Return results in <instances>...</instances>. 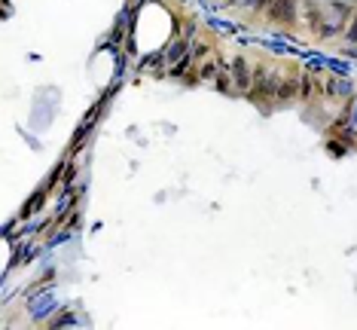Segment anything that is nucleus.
Masks as SVG:
<instances>
[{"label":"nucleus","mask_w":357,"mask_h":330,"mask_svg":"<svg viewBox=\"0 0 357 330\" xmlns=\"http://www.w3.org/2000/svg\"><path fill=\"white\" fill-rule=\"evenodd\" d=\"M278 74L266 64H259L254 70V83H250V92H254L257 101H275V92H278Z\"/></svg>","instance_id":"f257e3e1"},{"label":"nucleus","mask_w":357,"mask_h":330,"mask_svg":"<svg viewBox=\"0 0 357 330\" xmlns=\"http://www.w3.org/2000/svg\"><path fill=\"white\" fill-rule=\"evenodd\" d=\"M229 77H232V89H238V92H250V83H254V70H250V64L248 59H232L229 64Z\"/></svg>","instance_id":"f03ea898"},{"label":"nucleus","mask_w":357,"mask_h":330,"mask_svg":"<svg viewBox=\"0 0 357 330\" xmlns=\"http://www.w3.org/2000/svg\"><path fill=\"white\" fill-rule=\"evenodd\" d=\"M269 19L278 25H294L296 22V3L294 0H272L269 3Z\"/></svg>","instance_id":"7ed1b4c3"},{"label":"nucleus","mask_w":357,"mask_h":330,"mask_svg":"<svg viewBox=\"0 0 357 330\" xmlns=\"http://www.w3.org/2000/svg\"><path fill=\"white\" fill-rule=\"evenodd\" d=\"M321 83H324V98H348V95H351V83H348L345 77L330 74L327 80H321Z\"/></svg>","instance_id":"20e7f679"},{"label":"nucleus","mask_w":357,"mask_h":330,"mask_svg":"<svg viewBox=\"0 0 357 330\" xmlns=\"http://www.w3.org/2000/svg\"><path fill=\"white\" fill-rule=\"evenodd\" d=\"M299 98V80L296 77H281L278 80V92H275V101L278 104H290V101H296Z\"/></svg>","instance_id":"39448f33"},{"label":"nucleus","mask_w":357,"mask_h":330,"mask_svg":"<svg viewBox=\"0 0 357 330\" xmlns=\"http://www.w3.org/2000/svg\"><path fill=\"white\" fill-rule=\"evenodd\" d=\"M321 92H324V83L321 80H314V74L299 77V98L303 101H312L314 95H321Z\"/></svg>","instance_id":"423d86ee"},{"label":"nucleus","mask_w":357,"mask_h":330,"mask_svg":"<svg viewBox=\"0 0 357 330\" xmlns=\"http://www.w3.org/2000/svg\"><path fill=\"white\" fill-rule=\"evenodd\" d=\"M345 123H348V128L354 132V138H357V101L348 107V114H345Z\"/></svg>","instance_id":"0eeeda50"},{"label":"nucleus","mask_w":357,"mask_h":330,"mask_svg":"<svg viewBox=\"0 0 357 330\" xmlns=\"http://www.w3.org/2000/svg\"><path fill=\"white\" fill-rule=\"evenodd\" d=\"M345 37L351 40V43H357V15L351 19V25H348V31H345Z\"/></svg>","instance_id":"6e6552de"}]
</instances>
